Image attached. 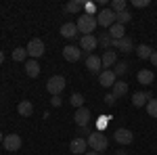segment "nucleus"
<instances>
[{"label": "nucleus", "mask_w": 157, "mask_h": 155, "mask_svg": "<svg viewBox=\"0 0 157 155\" xmlns=\"http://www.w3.org/2000/svg\"><path fill=\"white\" fill-rule=\"evenodd\" d=\"M86 143H88V147H90L92 151L103 153V151H107V147H109V138H107V134H105V132L94 130L88 138H86Z\"/></svg>", "instance_id": "obj_1"}, {"label": "nucleus", "mask_w": 157, "mask_h": 155, "mask_svg": "<svg viewBox=\"0 0 157 155\" xmlns=\"http://www.w3.org/2000/svg\"><path fill=\"white\" fill-rule=\"evenodd\" d=\"M75 25H78V32L82 34V36H90L94 29H97V17H92V15H86V13H82L80 17H78V21H75Z\"/></svg>", "instance_id": "obj_2"}, {"label": "nucleus", "mask_w": 157, "mask_h": 155, "mask_svg": "<svg viewBox=\"0 0 157 155\" xmlns=\"http://www.w3.org/2000/svg\"><path fill=\"white\" fill-rule=\"evenodd\" d=\"M65 86H67V80L63 78V76H50L48 82H46V90H48L52 96H61V92L65 90Z\"/></svg>", "instance_id": "obj_3"}, {"label": "nucleus", "mask_w": 157, "mask_h": 155, "mask_svg": "<svg viewBox=\"0 0 157 155\" xmlns=\"http://www.w3.org/2000/svg\"><path fill=\"white\" fill-rule=\"evenodd\" d=\"M97 23L98 25H103V27H111L113 23H117V19H115V13L111 11V9H101V11L97 13Z\"/></svg>", "instance_id": "obj_4"}, {"label": "nucleus", "mask_w": 157, "mask_h": 155, "mask_svg": "<svg viewBox=\"0 0 157 155\" xmlns=\"http://www.w3.org/2000/svg\"><path fill=\"white\" fill-rule=\"evenodd\" d=\"M25 48H27V55H29L32 59H40V57L44 55V48L46 46H44V42H42L40 38H32Z\"/></svg>", "instance_id": "obj_5"}, {"label": "nucleus", "mask_w": 157, "mask_h": 155, "mask_svg": "<svg viewBox=\"0 0 157 155\" xmlns=\"http://www.w3.org/2000/svg\"><path fill=\"white\" fill-rule=\"evenodd\" d=\"M90 119H92V115H90V109H88V107L75 109V113H73V122H75L78 128H82V126H90Z\"/></svg>", "instance_id": "obj_6"}, {"label": "nucleus", "mask_w": 157, "mask_h": 155, "mask_svg": "<svg viewBox=\"0 0 157 155\" xmlns=\"http://www.w3.org/2000/svg\"><path fill=\"white\" fill-rule=\"evenodd\" d=\"M21 145H23V141H21V136H19V134H6V136H4V141H2L4 151H19V149H21Z\"/></svg>", "instance_id": "obj_7"}, {"label": "nucleus", "mask_w": 157, "mask_h": 155, "mask_svg": "<svg viewBox=\"0 0 157 155\" xmlns=\"http://www.w3.org/2000/svg\"><path fill=\"white\" fill-rule=\"evenodd\" d=\"M63 59L69 61V63H75V61L82 59V48L75 46V44H67L63 48Z\"/></svg>", "instance_id": "obj_8"}, {"label": "nucleus", "mask_w": 157, "mask_h": 155, "mask_svg": "<svg viewBox=\"0 0 157 155\" xmlns=\"http://www.w3.org/2000/svg\"><path fill=\"white\" fill-rule=\"evenodd\" d=\"M117 82V76L113 73V69H105V72L98 73V84L103 88H113V84Z\"/></svg>", "instance_id": "obj_9"}, {"label": "nucleus", "mask_w": 157, "mask_h": 155, "mask_svg": "<svg viewBox=\"0 0 157 155\" xmlns=\"http://www.w3.org/2000/svg\"><path fill=\"white\" fill-rule=\"evenodd\" d=\"M97 46H98V38L94 36V34L80 38V48H82V52H90V50H94ZM90 55H92V52H90Z\"/></svg>", "instance_id": "obj_10"}, {"label": "nucleus", "mask_w": 157, "mask_h": 155, "mask_svg": "<svg viewBox=\"0 0 157 155\" xmlns=\"http://www.w3.org/2000/svg\"><path fill=\"white\" fill-rule=\"evenodd\" d=\"M69 151H71V155H84L86 151H88V143H86V138H82V136L73 138L71 143H69Z\"/></svg>", "instance_id": "obj_11"}, {"label": "nucleus", "mask_w": 157, "mask_h": 155, "mask_svg": "<svg viewBox=\"0 0 157 155\" xmlns=\"http://www.w3.org/2000/svg\"><path fill=\"white\" fill-rule=\"evenodd\" d=\"M113 138L120 145H130L134 141V134H132V130H128V128H117L115 134H113Z\"/></svg>", "instance_id": "obj_12"}, {"label": "nucleus", "mask_w": 157, "mask_h": 155, "mask_svg": "<svg viewBox=\"0 0 157 155\" xmlns=\"http://www.w3.org/2000/svg\"><path fill=\"white\" fill-rule=\"evenodd\" d=\"M86 67H88V72L90 73H101V67H103V63H101V57L98 55H88L86 57Z\"/></svg>", "instance_id": "obj_13"}, {"label": "nucleus", "mask_w": 157, "mask_h": 155, "mask_svg": "<svg viewBox=\"0 0 157 155\" xmlns=\"http://www.w3.org/2000/svg\"><path fill=\"white\" fill-rule=\"evenodd\" d=\"M113 48H117V50H121L124 55L126 52H132L134 50V42H132V38H121V40H113Z\"/></svg>", "instance_id": "obj_14"}, {"label": "nucleus", "mask_w": 157, "mask_h": 155, "mask_svg": "<svg viewBox=\"0 0 157 155\" xmlns=\"http://www.w3.org/2000/svg\"><path fill=\"white\" fill-rule=\"evenodd\" d=\"M136 80H138V84H143V86H151V84L155 82V76H153L151 69H140V72L136 73Z\"/></svg>", "instance_id": "obj_15"}, {"label": "nucleus", "mask_w": 157, "mask_h": 155, "mask_svg": "<svg viewBox=\"0 0 157 155\" xmlns=\"http://www.w3.org/2000/svg\"><path fill=\"white\" fill-rule=\"evenodd\" d=\"M61 36L63 38H67V40H73V38L78 36V25L75 23H63L61 25Z\"/></svg>", "instance_id": "obj_16"}, {"label": "nucleus", "mask_w": 157, "mask_h": 155, "mask_svg": "<svg viewBox=\"0 0 157 155\" xmlns=\"http://www.w3.org/2000/svg\"><path fill=\"white\" fill-rule=\"evenodd\" d=\"M101 63H103V67H111V65H115L117 63V55H115V50H105L103 55H101Z\"/></svg>", "instance_id": "obj_17"}, {"label": "nucleus", "mask_w": 157, "mask_h": 155, "mask_svg": "<svg viewBox=\"0 0 157 155\" xmlns=\"http://www.w3.org/2000/svg\"><path fill=\"white\" fill-rule=\"evenodd\" d=\"M25 73H27L29 78H38V76H40V65H38L36 59H27L25 61Z\"/></svg>", "instance_id": "obj_18"}, {"label": "nucleus", "mask_w": 157, "mask_h": 155, "mask_svg": "<svg viewBox=\"0 0 157 155\" xmlns=\"http://www.w3.org/2000/svg\"><path fill=\"white\" fill-rule=\"evenodd\" d=\"M111 92H113V96H115V99H121V96H126V95H128V84L124 82V80H117V82L113 84Z\"/></svg>", "instance_id": "obj_19"}, {"label": "nucleus", "mask_w": 157, "mask_h": 155, "mask_svg": "<svg viewBox=\"0 0 157 155\" xmlns=\"http://www.w3.org/2000/svg\"><path fill=\"white\" fill-rule=\"evenodd\" d=\"M17 111H19L21 118H29V115L34 113V103H32V101H21V103L17 105Z\"/></svg>", "instance_id": "obj_20"}, {"label": "nucleus", "mask_w": 157, "mask_h": 155, "mask_svg": "<svg viewBox=\"0 0 157 155\" xmlns=\"http://www.w3.org/2000/svg\"><path fill=\"white\" fill-rule=\"evenodd\" d=\"M109 36L113 38V40H121V38H126V29H124V25L121 23H113L109 27Z\"/></svg>", "instance_id": "obj_21"}, {"label": "nucleus", "mask_w": 157, "mask_h": 155, "mask_svg": "<svg viewBox=\"0 0 157 155\" xmlns=\"http://www.w3.org/2000/svg\"><path fill=\"white\" fill-rule=\"evenodd\" d=\"M84 4L82 0H71V2H67L65 4V13H82L84 11Z\"/></svg>", "instance_id": "obj_22"}, {"label": "nucleus", "mask_w": 157, "mask_h": 155, "mask_svg": "<svg viewBox=\"0 0 157 155\" xmlns=\"http://www.w3.org/2000/svg\"><path fill=\"white\" fill-rule=\"evenodd\" d=\"M136 50V55H138V59H151V55H153V48L149 46V44H140V46H136L134 48Z\"/></svg>", "instance_id": "obj_23"}, {"label": "nucleus", "mask_w": 157, "mask_h": 155, "mask_svg": "<svg viewBox=\"0 0 157 155\" xmlns=\"http://www.w3.org/2000/svg\"><path fill=\"white\" fill-rule=\"evenodd\" d=\"M27 48H23V46H17L15 50H13V61H17V63H25L27 61Z\"/></svg>", "instance_id": "obj_24"}, {"label": "nucleus", "mask_w": 157, "mask_h": 155, "mask_svg": "<svg viewBox=\"0 0 157 155\" xmlns=\"http://www.w3.org/2000/svg\"><path fill=\"white\" fill-rule=\"evenodd\" d=\"M69 105L75 109L84 107V95L82 92H71V96H69Z\"/></svg>", "instance_id": "obj_25"}, {"label": "nucleus", "mask_w": 157, "mask_h": 155, "mask_svg": "<svg viewBox=\"0 0 157 155\" xmlns=\"http://www.w3.org/2000/svg\"><path fill=\"white\" fill-rule=\"evenodd\" d=\"M132 105H134V107H143V105H147V95H145V92H140V90L134 92V95H132Z\"/></svg>", "instance_id": "obj_26"}, {"label": "nucleus", "mask_w": 157, "mask_h": 155, "mask_svg": "<svg viewBox=\"0 0 157 155\" xmlns=\"http://www.w3.org/2000/svg\"><path fill=\"white\" fill-rule=\"evenodd\" d=\"M126 6H128L126 0H113V2L109 4V9L115 13V15H117V13H124V11H126Z\"/></svg>", "instance_id": "obj_27"}, {"label": "nucleus", "mask_w": 157, "mask_h": 155, "mask_svg": "<svg viewBox=\"0 0 157 155\" xmlns=\"http://www.w3.org/2000/svg\"><path fill=\"white\" fill-rule=\"evenodd\" d=\"M98 44L105 48V50H109V48L113 46V38L109 36V34H101V36H98Z\"/></svg>", "instance_id": "obj_28"}, {"label": "nucleus", "mask_w": 157, "mask_h": 155, "mask_svg": "<svg viewBox=\"0 0 157 155\" xmlns=\"http://www.w3.org/2000/svg\"><path fill=\"white\" fill-rule=\"evenodd\" d=\"M147 113H149V118H157V99H151V101H147Z\"/></svg>", "instance_id": "obj_29"}, {"label": "nucleus", "mask_w": 157, "mask_h": 155, "mask_svg": "<svg viewBox=\"0 0 157 155\" xmlns=\"http://www.w3.org/2000/svg\"><path fill=\"white\" fill-rule=\"evenodd\" d=\"M128 67H130V65H128L126 61H120V63H115L113 73H115V76H126V73H128Z\"/></svg>", "instance_id": "obj_30"}, {"label": "nucleus", "mask_w": 157, "mask_h": 155, "mask_svg": "<svg viewBox=\"0 0 157 155\" xmlns=\"http://www.w3.org/2000/svg\"><path fill=\"white\" fill-rule=\"evenodd\" d=\"M115 19H117V23L126 25V23H130V19H132V15H130L128 11H124V13H117V15H115Z\"/></svg>", "instance_id": "obj_31"}, {"label": "nucleus", "mask_w": 157, "mask_h": 155, "mask_svg": "<svg viewBox=\"0 0 157 155\" xmlns=\"http://www.w3.org/2000/svg\"><path fill=\"white\" fill-rule=\"evenodd\" d=\"M107 126H109V115H98V119H97V130L103 132Z\"/></svg>", "instance_id": "obj_32"}, {"label": "nucleus", "mask_w": 157, "mask_h": 155, "mask_svg": "<svg viewBox=\"0 0 157 155\" xmlns=\"http://www.w3.org/2000/svg\"><path fill=\"white\" fill-rule=\"evenodd\" d=\"M84 11H86V15L97 17V6H94V2H86V4H84Z\"/></svg>", "instance_id": "obj_33"}, {"label": "nucleus", "mask_w": 157, "mask_h": 155, "mask_svg": "<svg viewBox=\"0 0 157 155\" xmlns=\"http://www.w3.org/2000/svg\"><path fill=\"white\" fill-rule=\"evenodd\" d=\"M92 132H94V130H90L88 126H82V128H78V134H80L82 138H88V136H90Z\"/></svg>", "instance_id": "obj_34"}, {"label": "nucleus", "mask_w": 157, "mask_h": 155, "mask_svg": "<svg viewBox=\"0 0 157 155\" xmlns=\"http://www.w3.org/2000/svg\"><path fill=\"white\" fill-rule=\"evenodd\" d=\"M132 4L136 6V9H145V6H149L151 2H149V0H132Z\"/></svg>", "instance_id": "obj_35"}, {"label": "nucleus", "mask_w": 157, "mask_h": 155, "mask_svg": "<svg viewBox=\"0 0 157 155\" xmlns=\"http://www.w3.org/2000/svg\"><path fill=\"white\" fill-rule=\"evenodd\" d=\"M103 101H105L109 107H111V105H115V101H117V99L113 96V92H109V95H105V99H103Z\"/></svg>", "instance_id": "obj_36"}, {"label": "nucleus", "mask_w": 157, "mask_h": 155, "mask_svg": "<svg viewBox=\"0 0 157 155\" xmlns=\"http://www.w3.org/2000/svg\"><path fill=\"white\" fill-rule=\"evenodd\" d=\"M61 103H63L61 96H52V99H50V105H52V107H61Z\"/></svg>", "instance_id": "obj_37"}, {"label": "nucleus", "mask_w": 157, "mask_h": 155, "mask_svg": "<svg viewBox=\"0 0 157 155\" xmlns=\"http://www.w3.org/2000/svg\"><path fill=\"white\" fill-rule=\"evenodd\" d=\"M151 65H153V67H157V50H153V55H151Z\"/></svg>", "instance_id": "obj_38"}, {"label": "nucleus", "mask_w": 157, "mask_h": 155, "mask_svg": "<svg viewBox=\"0 0 157 155\" xmlns=\"http://www.w3.org/2000/svg\"><path fill=\"white\" fill-rule=\"evenodd\" d=\"M2 63H4V52L0 50V65H2Z\"/></svg>", "instance_id": "obj_39"}, {"label": "nucleus", "mask_w": 157, "mask_h": 155, "mask_svg": "<svg viewBox=\"0 0 157 155\" xmlns=\"http://www.w3.org/2000/svg\"><path fill=\"white\" fill-rule=\"evenodd\" d=\"M84 155H101V153H97V151H86Z\"/></svg>", "instance_id": "obj_40"}, {"label": "nucleus", "mask_w": 157, "mask_h": 155, "mask_svg": "<svg viewBox=\"0 0 157 155\" xmlns=\"http://www.w3.org/2000/svg\"><path fill=\"white\" fill-rule=\"evenodd\" d=\"M2 141H4V134H2V130H0V145H2Z\"/></svg>", "instance_id": "obj_41"}, {"label": "nucleus", "mask_w": 157, "mask_h": 155, "mask_svg": "<svg viewBox=\"0 0 157 155\" xmlns=\"http://www.w3.org/2000/svg\"><path fill=\"white\" fill-rule=\"evenodd\" d=\"M115 155H128V153H126V151H117Z\"/></svg>", "instance_id": "obj_42"}]
</instances>
